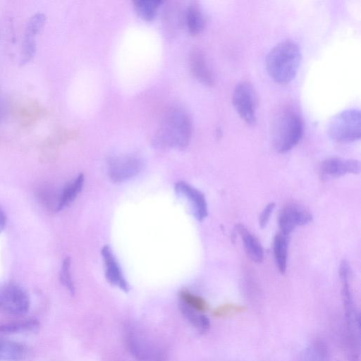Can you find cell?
<instances>
[{
  "mask_svg": "<svg viewBox=\"0 0 361 361\" xmlns=\"http://www.w3.org/2000/svg\"><path fill=\"white\" fill-rule=\"evenodd\" d=\"M328 350L321 341L312 343L304 352L302 361H327Z\"/></svg>",
  "mask_w": 361,
  "mask_h": 361,
  "instance_id": "obj_23",
  "label": "cell"
},
{
  "mask_svg": "<svg viewBox=\"0 0 361 361\" xmlns=\"http://www.w3.org/2000/svg\"><path fill=\"white\" fill-rule=\"evenodd\" d=\"M304 131L299 111L292 105H283L276 112L272 121L271 135L274 149L279 153L290 151L298 144Z\"/></svg>",
  "mask_w": 361,
  "mask_h": 361,
  "instance_id": "obj_1",
  "label": "cell"
},
{
  "mask_svg": "<svg viewBox=\"0 0 361 361\" xmlns=\"http://www.w3.org/2000/svg\"><path fill=\"white\" fill-rule=\"evenodd\" d=\"M273 250L278 269L281 274H284L287 268L288 250V235L281 233H277L274 239Z\"/></svg>",
  "mask_w": 361,
  "mask_h": 361,
  "instance_id": "obj_17",
  "label": "cell"
},
{
  "mask_svg": "<svg viewBox=\"0 0 361 361\" xmlns=\"http://www.w3.org/2000/svg\"><path fill=\"white\" fill-rule=\"evenodd\" d=\"M275 207L274 202H270L266 205V207L262 210L260 216H259V225L261 228H264L267 225L269 220L270 219V216Z\"/></svg>",
  "mask_w": 361,
  "mask_h": 361,
  "instance_id": "obj_27",
  "label": "cell"
},
{
  "mask_svg": "<svg viewBox=\"0 0 361 361\" xmlns=\"http://www.w3.org/2000/svg\"><path fill=\"white\" fill-rule=\"evenodd\" d=\"M301 59L298 44L284 40L276 44L266 58V68L269 76L280 84L289 82L296 75Z\"/></svg>",
  "mask_w": 361,
  "mask_h": 361,
  "instance_id": "obj_2",
  "label": "cell"
},
{
  "mask_svg": "<svg viewBox=\"0 0 361 361\" xmlns=\"http://www.w3.org/2000/svg\"><path fill=\"white\" fill-rule=\"evenodd\" d=\"M60 280L61 283L68 290L71 294L75 293L74 283L71 274V259L66 257L61 265L60 272Z\"/></svg>",
  "mask_w": 361,
  "mask_h": 361,
  "instance_id": "obj_26",
  "label": "cell"
},
{
  "mask_svg": "<svg viewBox=\"0 0 361 361\" xmlns=\"http://www.w3.org/2000/svg\"><path fill=\"white\" fill-rule=\"evenodd\" d=\"M84 183V176L80 174L63 189L58 199L56 210L59 211L71 203L80 192Z\"/></svg>",
  "mask_w": 361,
  "mask_h": 361,
  "instance_id": "obj_18",
  "label": "cell"
},
{
  "mask_svg": "<svg viewBox=\"0 0 361 361\" xmlns=\"http://www.w3.org/2000/svg\"><path fill=\"white\" fill-rule=\"evenodd\" d=\"M134 7L138 16L147 21L152 20L157 16L161 1L141 0L134 1Z\"/></svg>",
  "mask_w": 361,
  "mask_h": 361,
  "instance_id": "obj_22",
  "label": "cell"
},
{
  "mask_svg": "<svg viewBox=\"0 0 361 361\" xmlns=\"http://www.w3.org/2000/svg\"><path fill=\"white\" fill-rule=\"evenodd\" d=\"M142 168V161L133 157L124 156L112 159L109 164L108 174L114 183H122L135 176Z\"/></svg>",
  "mask_w": 361,
  "mask_h": 361,
  "instance_id": "obj_8",
  "label": "cell"
},
{
  "mask_svg": "<svg viewBox=\"0 0 361 361\" xmlns=\"http://www.w3.org/2000/svg\"><path fill=\"white\" fill-rule=\"evenodd\" d=\"M185 21L188 30L191 35L200 34L204 27V17L198 6L195 5L188 7Z\"/></svg>",
  "mask_w": 361,
  "mask_h": 361,
  "instance_id": "obj_21",
  "label": "cell"
},
{
  "mask_svg": "<svg viewBox=\"0 0 361 361\" xmlns=\"http://www.w3.org/2000/svg\"><path fill=\"white\" fill-rule=\"evenodd\" d=\"M312 219L311 213L305 207L295 203L288 204L279 216L280 233L288 235L296 226L307 224Z\"/></svg>",
  "mask_w": 361,
  "mask_h": 361,
  "instance_id": "obj_7",
  "label": "cell"
},
{
  "mask_svg": "<svg viewBox=\"0 0 361 361\" xmlns=\"http://www.w3.org/2000/svg\"><path fill=\"white\" fill-rule=\"evenodd\" d=\"M179 309L183 316L201 332H205L209 329V320L202 312L196 311L182 302L179 304Z\"/></svg>",
  "mask_w": 361,
  "mask_h": 361,
  "instance_id": "obj_19",
  "label": "cell"
},
{
  "mask_svg": "<svg viewBox=\"0 0 361 361\" xmlns=\"http://www.w3.org/2000/svg\"><path fill=\"white\" fill-rule=\"evenodd\" d=\"M4 112H5V105L4 103V100L0 97V121H1V119L4 116Z\"/></svg>",
  "mask_w": 361,
  "mask_h": 361,
  "instance_id": "obj_29",
  "label": "cell"
},
{
  "mask_svg": "<svg viewBox=\"0 0 361 361\" xmlns=\"http://www.w3.org/2000/svg\"><path fill=\"white\" fill-rule=\"evenodd\" d=\"M190 118L180 109L168 111L161 123L158 133V141L166 147L183 149L185 147L192 135Z\"/></svg>",
  "mask_w": 361,
  "mask_h": 361,
  "instance_id": "obj_3",
  "label": "cell"
},
{
  "mask_svg": "<svg viewBox=\"0 0 361 361\" xmlns=\"http://www.w3.org/2000/svg\"><path fill=\"white\" fill-rule=\"evenodd\" d=\"M179 298L180 302L200 312H204L208 309V305L204 298L187 290H180Z\"/></svg>",
  "mask_w": 361,
  "mask_h": 361,
  "instance_id": "obj_24",
  "label": "cell"
},
{
  "mask_svg": "<svg viewBox=\"0 0 361 361\" xmlns=\"http://www.w3.org/2000/svg\"><path fill=\"white\" fill-rule=\"evenodd\" d=\"M26 355V348L20 343L0 339V361H22Z\"/></svg>",
  "mask_w": 361,
  "mask_h": 361,
  "instance_id": "obj_16",
  "label": "cell"
},
{
  "mask_svg": "<svg viewBox=\"0 0 361 361\" xmlns=\"http://www.w3.org/2000/svg\"><path fill=\"white\" fill-rule=\"evenodd\" d=\"M246 310V307L232 303L223 304L216 307L212 312V314L216 318H227L231 316L241 314Z\"/></svg>",
  "mask_w": 361,
  "mask_h": 361,
  "instance_id": "obj_25",
  "label": "cell"
},
{
  "mask_svg": "<svg viewBox=\"0 0 361 361\" xmlns=\"http://www.w3.org/2000/svg\"><path fill=\"white\" fill-rule=\"evenodd\" d=\"M45 20L46 16L42 13L32 15L27 20L21 47L22 63H27L34 56L36 51V37L44 25Z\"/></svg>",
  "mask_w": 361,
  "mask_h": 361,
  "instance_id": "obj_9",
  "label": "cell"
},
{
  "mask_svg": "<svg viewBox=\"0 0 361 361\" xmlns=\"http://www.w3.org/2000/svg\"><path fill=\"white\" fill-rule=\"evenodd\" d=\"M190 66L194 76L207 86L214 84V78L207 63L205 56L200 49H194L190 54Z\"/></svg>",
  "mask_w": 361,
  "mask_h": 361,
  "instance_id": "obj_13",
  "label": "cell"
},
{
  "mask_svg": "<svg viewBox=\"0 0 361 361\" xmlns=\"http://www.w3.org/2000/svg\"><path fill=\"white\" fill-rule=\"evenodd\" d=\"M39 326L38 321L33 319L11 322L0 324V334L35 331Z\"/></svg>",
  "mask_w": 361,
  "mask_h": 361,
  "instance_id": "obj_20",
  "label": "cell"
},
{
  "mask_svg": "<svg viewBox=\"0 0 361 361\" xmlns=\"http://www.w3.org/2000/svg\"><path fill=\"white\" fill-rule=\"evenodd\" d=\"M232 100L241 119L248 125L255 124L257 95L252 83L247 80L238 82L233 92Z\"/></svg>",
  "mask_w": 361,
  "mask_h": 361,
  "instance_id": "obj_5",
  "label": "cell"
},
{
  "mask_svg": "<svg viewBox=\"0 0 361 361\" xmlns=\"http://www.w3.org/2000/svg\"><path fill=\"white\" fill-rule=\"evenodd\" d=\"M126 340L129 351L137 360L148 361L154 357L153 350L136 331L130 329Z\"/></svg>",
  "mask_w": 361,
  "mask_h": 361,
  "instance_id": "obj_14",
  "label": "cell"
},
{
  "mask_svg": "<svg viewBox=\"0 0 361 361\" xmlns=\"http://www.w3.org/2000/svg\"><path fill=\"white\" fill-rule=\"evenodd\" d=\"M175 190L180 196L185 198L190 204L194 216L202 221L207 216V204L204 194L185 182H178L175 185Z\"/></svg>",
  "mask_w": 361,
  "mask_h": 361,
  "instance_id": "obj_10",
  "label": "cell"
},
{
  "mask_svg": "<svg viewBox=\"0 0 361 361\" xmlns=\"http://www.w3.org/2000/svg\"><path fill=\"white\" fill-rule=\"evenodd\" d=\"M29 307V296L19 285L9 282L0 288V309L11 314L22 315Z\"/></svg>",
  "mask_w": 361,
  "mask_h": 361,
  "instance_id": "obj_6",
  "label": "cell"
},
{
  "mask_svg": "<svg viewBox=\"0 0 361 361\" xmlns=\"http://www.w3.org/2000/svg\"><path fill=\"white\" fill-rule=\"evenodd\" d=\"M6 225V216L4 211L0 207V233L4 229Z\"/></svg>",
  "mask_w": 361,
  "mask_h": 361,
  "instance_id": "obj_28",
  "label": "cell"
},
{
  "mask_svg": "<svg viewBox=\"0 0 361 361\" xmlns=\"http://www.w3.org/2000/svg\"><path fill=\"white\" fill-rule=\"evenodd\" d=\"M102 256L104 265L105 277L112 286H116L124 292H128L129 284L126 280L121 268L109 245L102 249Z\"/></svg>",
  "mask_w": 361,
  "mask_h": 361,
  "instance_id": "obj_12",
  "label": "cell"
},
{
  "mask_svg": "<svg viewBox=\"0 0 361 361\" xmlns=\"http://www.w3.org/2000/svg\"><path fill=\"white\" fill-rule=\"evenodd\" d=\"M235 229L243 240L249 257L255 262H261L264 258V251L258 239L242 224H237Z\"/></svg>",
  "mask_w": 361,
  "mask_h": 361,
  "instance_id": "obj_15",
  "label": "cell"
},
{
  "mask_svg": "<svg viewBox=\"0 0 361 361\" xmlns=\"http://www.w3.org/2000/svg\"><path fill=\"white\" fill-rule=\"evenodd\" d=\"M360 111L348 109L334 116L328 125L329 136L341 143L354 142L360 138Z\"/></svg>",
  "mask_w": 361,
  "mask_h": 361,
  "instance_id": "obj_4",
  "label": "cell"
},
{
  "mask_svg": "<svg viewBox=\"0 0 361 361\" xmlns=\"http://www.w3.org/2000/svg\"><path fill=\"white\" fill-rule=\"evenodd\" d=\"M360 169L357 160L331 157L322 161L319 171L322 178L326 179L341 177L347 173H359Z\"/></svg>",
  "mask_w": 361,
  "mask_h": 361,
  "instance_id": "obj_11",
  "label": "cell"
}]
</instances>
